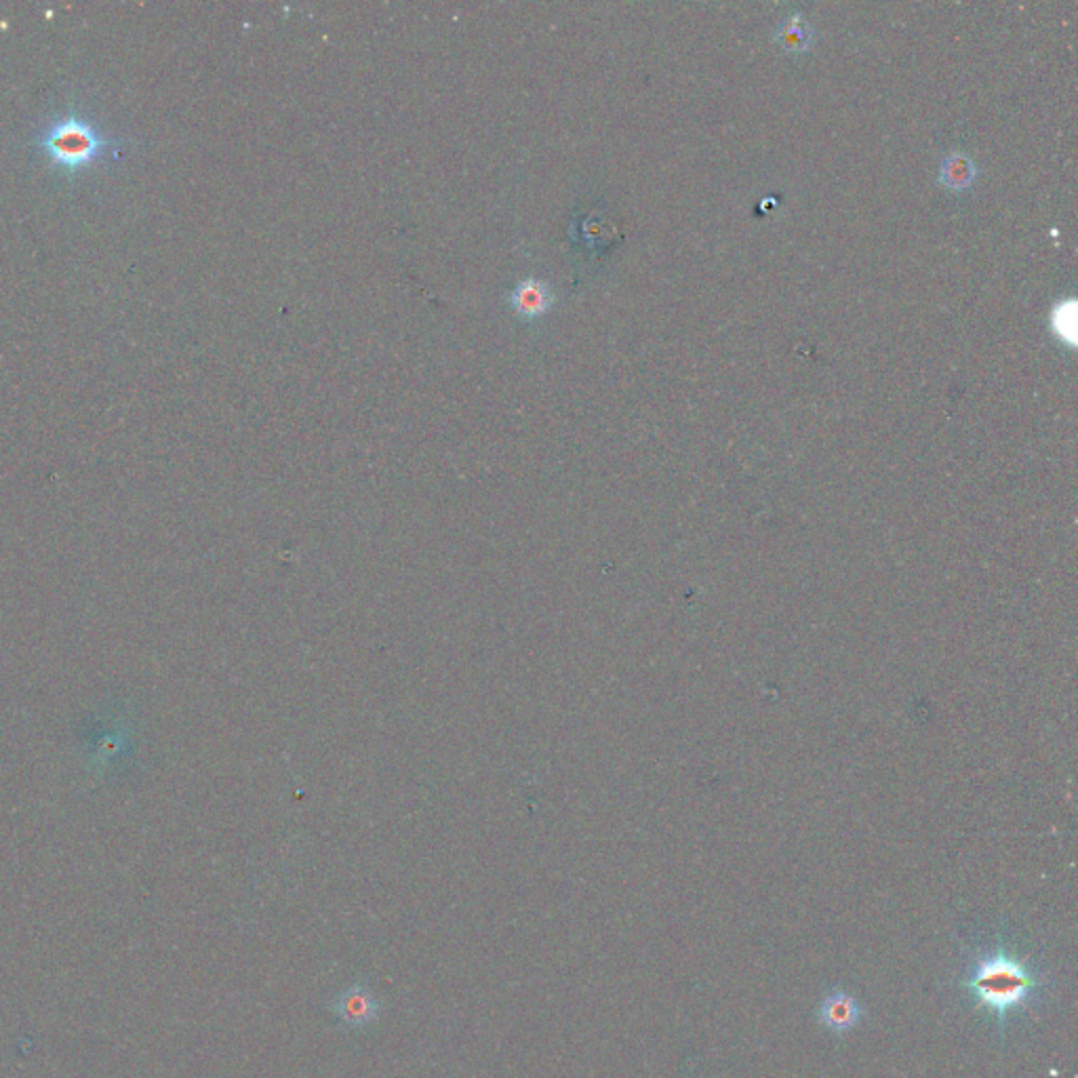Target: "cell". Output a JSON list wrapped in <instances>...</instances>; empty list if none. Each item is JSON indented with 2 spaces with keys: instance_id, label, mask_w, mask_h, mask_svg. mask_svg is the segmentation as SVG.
I'll return each instance as SVG.
<instances>
[{
  "instance_id": "6da1fadb",
  "label": "cell",
  "mask_w": 1078,
  "mask_h": 1078,
  "mask_svg": "<svg viewBox=\"0 0 1078 1078\" xmlns=\"http://www.w3.org/2000/svg\"><path fill=\"white\" fill-rule=\"evenodd\" d=\"M956 986L1003 1036L1013 1022L1045 1007L1055 980L1041 961H1034L1007 935H992L965 954Z\"/></svg>"
},
{
  "instance_id": "7a4b0ae2",
  "label": "cell",
  "mask_w": 1078,
  "mask_h": 1078,
  "mask_svg": "<svg viewBox=\"0 0 1078 1078\" xmlns=\"http://www.w3.org/2000/svg\"><path fill=\"white\" fill-rule=\"evenodd\" d=\"M112 139L104 137L93 123L81 116L55 118L38 135L41 148L55 167L78 171L97 163L108 150Z\"/></svg>"
},
{
  "instance_id": "3957f363",
  "label": "cell",
  "mask_w": 1078,
  "mask_h": 1078,
  "mask_svg": "<svg viewBox=\"0 0 1078 1078\" xmlns=\"http://www.w3.org/2000/svg\"><path fill=\"white\" fill-rule=\"evenodd\" d=\"M331 1009L344 1026L361 1030L379 1020V1015H382V1001H379L375 992L367 986V982H358L348 990L339 992L333 998Z\"/></svg>"
},
{
  "instance_id": "277c9868",
  "label": "cell",
  "mask_w": 1078,
  "mask_h": 1078,
  "mask_svg": "<svg viewBox=\"0 0 1078 1078\" xmlns=\"http://www.w3.org/2000/svg\"><path fill=\"white\" fill-rule=\"evenodd\" d=\"M866 1009L860 998L843 988H832L817 1007V1022L836 1036H845L862 1024Z\"/></svg>"
},
{
  "instance_id": "5b68a950",
  "label": "cell",
  "mask_w": 1078,
  "mask_h": 1078,
  "mask_svg": "<svg viewBox=\"0 0 1078 1078\" xmlns=\"http://www.w3.org/2000/svg\"><path fill=\"white\" fill-rule=\"evenodd\" d=\"M512 304L525 316H537L550 306V291L544 283L525 281L514 289Z\"/></svg>"
},
{
  "instance_id": "8992f818",
  "label": "cell",
  "mask_w": 1078,
  "mask_h": 1078,
  "mask_svg": "<svg viewBox=\"0 0 1078 1078\" xmlns=\"http://www.w3.org/2000/svg\"><path fill=\"white\" fill-rule=\"evenodd\" d=\"M973 175H975L973 165L961 154L948 156L942 167V179L950 188H965L967 184H971Z\"/></svg>"
},
{
  "instance_id": "52a82bcc",
  "label": "cell",
  "mask_w": 1078,
  "mask_h": 1078,
  "mask_svg": "<svg viewBox=\"0 0 1078 1078\" xmlns=\"http://www.w3.org/2000/svg\"><path fill=\"white\" fill-rule=\"evenodd\" d=\"M777 38H780V43L786 49H803L811 38V28L803 22V19L794 17V19H788V22L780 28Z\"/></svg>"
}]
</instances>
